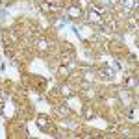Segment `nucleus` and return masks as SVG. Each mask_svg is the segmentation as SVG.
<instances>
[{
	"label": "nucleus",
	"mask_w": 139,
	"mask_h": 139,
	"mask_svg": "<svg viewBox=\"0 0 139 139\" xmlns=\"http://www.w3.org/2000/svg\"><path fill=\"white\" fill-rule=\"evenodd\" d=\"M69 15H71V17H80V15H82V11H80V8H71V9H69Z\"/></svg>",
	"instance_id": "nucleus-2"
},
{
	"label": "nucleus",
	"mask_w": 139,
	"mask_h": 139,
	"mask_svg": "<svg viewBox=\"0 0 139 139\" xmlns=\"http://www.w3.org/2000/svg\"><path fill=\"white\" fill-rule=\"evenodd\" d=\"M119 2H121L126 9H134V8H135V0H119Z\"/></svg>",
	"instance_id": "nucleus-1"
},
{
	"label": "nucleus",
	"mask_w": 139,
	"mask_h": 139,
	"mask_svg": "<svg viewBox=\"0 0 139 139\" xmlns=\"http://www.w3.org/2000/svg\"><path fill=\"white\" fill-rule=\"evenodd\" d=\"M37 46H39V48H46V41H39Z\"/></svg>",
	"instance_id": "nucleus-4"
},
{
	"label": "nucleus",
	"mask_w": 139,
	"mask_h": 139,
	"mask_svg": "<svg viewBox=\"0 0 139 139\" xmlns=\"http://www.w3.org/2000/svg\"><path fill=\"white\" fill-rule=\"evenodd\" d=\"M43 9H46V11L56 9V4H54V2H43Z\"/></svg>",
	"instance_id": "nucleus-3"
}]
</instances>
